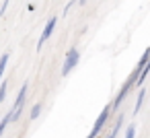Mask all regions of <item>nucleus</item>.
I'll return each instance as SVG.
<instances>
[{"label":"nucleus","mask_w":150,"mask_h":138,"mask_svg":"<svg viewBox=\"0 0 150 138\" xmlns=\"http://www.w3.org/2000/svg\"><path fill=\"white\" fill-rule=\"evenodd\" d=\"M109 115H111V103L103 107V111H101V113H99V117L95 120V124H93V130H91V134H88L86 138H99V134L103 132L105 124L109 122Z\"/></svg>","instance_id":"obj_1"},{"label":"nucleus","mask_w":150,"mask_h":138,"mask_svg":"<svg viewBox=\"0 0 150 138\" xmlns=\"http://www.w3.org/2000/svg\"><path fill=\"white\" fill-rule=\"evenodd\" d=\"M136 78H138V74H136V72H132V76H129V78H127V80L121 85V89H119V93H117L115 101L111 103V109H113V111H115V109H117V107L123 103V99L127 97V93L132 91V87H136Z\"/></svg>","instance_id":"obj_2"},{"label":"nucleus","mask_w":150,"mask_h":138,"mask_svg":"<svg viewBox=\"0 0 150 138\" xmlns=\"http://www.w3.org/2000/svg\"><path fill=\"white\" fill-rule=\"evenodd\" d=\"M80 62V52L76 50V48H70L68 50V54H66V58H64V66H62V76H68L74 68H76V64Z\"/></svg>","instance_id":"obj_3"},{"label":"nucleus","mask_w":150,"mask_h":138,"mask_svg":"<svg viewBox=\"0 0 150 138\" xmlns=\"http://www.w3.org/2000/svg\"><path fill=\"white\" fill-rule=\"evenodd\" d=\"M56 25H58V17H52L50 21H47V25H45V29H43V33H41V37H39V41H37V50H41L43 48V43L52 37V33H54V29H56Z\"/></svg>","instance_id":"obj_4"},{"label":"nucleus","mask_w":150,"mask_h":138,"mask_svg":"<svg viewBox=\"0 0 150 138\" xmlns=\"http://www.w3.org/2000/svg\"><path fill=\"white\" fill-rule=\"evenodd\" d=\"M27 89H29V83H23V87H21L19 95H17V99H15L13 109H23V103H25V99H27Z\"/></svg>","instance_id":"obj_5"},{"label":"nucleus","mask_w":150,"mask_h":138,"mask_svg":"<svg viewBox=\"0 0 150 138\" xmlns=\"http://www.w3.org/2000/svg\"><path fill=\"white\" fill-rule=\"evenodd\" d=\"M148 62H150V48H146V52L142 54V58H140V62L136 64L134 72H136V74H140V72H142V68H144V66H146Z\"/></svg>","instance_id":"obj_6"},{"label":"nucleus","mask_w":150,"mask_h":138,"mask_svg":"<svg viewBox=\"0 0 150 138\" xmlns=\"http://www.w3.org/2000/svg\"><path fill=\"white\" fill-rule=\"evenodd\" d=\"M148 74H150V62H148V64L142 68V72L138 74V78H136V87H140V89H142V87H144V80H146V76H148Z\"/></svg>","instance_id":"obj_7"},{"label":"nucleus","mask_w":150,"mask_h":138,"mask_svg":"<svg viewBox=\"0 0 150 138\" xmlns=\"http://www.w3.org/2000/svg\"><path fill=\"white\" fill-rule=\"evenodd\" d=\"M144 97H146V91H144V87H142V89H140V93H138L136 105H134V115H138V113H140V109H142V103H144Z\"/></svg>","instance_id":"obj_8"},{"label":"nucleus","mask_w":150,"mask_h":138,"mask_svg":"<svg viewBox=\"0 0 150 138\" xmlns=\"http://www.w3.org/2000/svg\"><path fill=\"white\" fill-rule=\"evenodd\" d=\"M8 58H11V54H8V52H4L2 56H0V83H2V74H4V70H6Z\"/></svg>","instance_id":"obj_9"},{"label":"nucleus","mask_w":150,"mask_h":138,"mask_svg":"<svg viewBox=\"0 0 150 138\" xmlns=\"http://www.w3.org/2000/svg\"><path fill=\"white\" fill-rule=\"evenodd\" d=\"M121 124H123V117L119 115V117H117V122H115V126H113V130H111V132H109V134H107L105 138H117V134H119V128H121Z\"/></svg>","instance_id":"obj_10"},{"label":"nucleus","mask_w":150,"mask_h":138,"mask_svg":"<svg viewBox=\"0 0 150 138\" xmlns=\"http://www.w3.org/2000/svg\"><path fill=\"white\" fill-rule=\"evenodd\" d=\"M41 109H43V103H41V101H39V103H35V105L31 107L29 117H31V120H37V117H39V113H41Z\"/></svg>","instance_id":"obj_11"},{"label":"nucleus","mask_w":150,"mask_h":138,"mask_svg":"<svg viewBox=\"0 0 150 138\" xmlns=\"http://www.w3.org/2000/svg\"><path fill=\"white\" fill-rule=\"evenodd\" d=\"M123 138H136V126L134 124H129L127 128H125V136Z\"/></svg>","instance_id":"obj_12"},{"label":"nucleus","mask_w":150,"mask_h":138,"mask_svg":"<svg viewBox=\"0 0 150 138\" xmlns=\"http://www.w3.org/2000/svg\"><path fill=\"white\" fill-rule=\"evenodd\" d=\"M6 87H8V83H6V80L0 83V103H2V101H4V97H6Z\"/></svg>","instance_id":"obj_13"},{"label":"nucleus","mask_w":150,"mask_h":138,"mask_svg":"<svg viewBox=\"0 0 150 138\" xmlns=\"http://www.w3.org/2000/svg\"><path fill=\"white\" fill-rule=\"evenodd\" d=\"M8 2H11V0H4V2H2V6H0V17H2V15H4V11H6V6H8Z\"/></svg>","instance_id":"obj_14"},{"label":"nucleus","mask_w":150,"mask_h":138,"mask_svg":"<svg viewBox=\"0 0 150 138\" xmlns=\"http://www.w3.org/2000/svg\"><path fill=\"white\" fill-rule=\"evenodd\" d=\"M78 2H80V4H84V2H86V0H78Z\"/></svg>","instance_id":"obj_15"}]
</instances>
